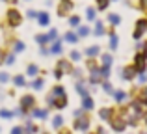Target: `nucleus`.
Segmentation results:
<instances>
[{
  "label": "nucleus",
  "instance_id": "nucleus-45",
  "mask_svg": "<svg viewBox=\"0 0 147 134\" xmlns=\"http://www.w3.org/2000/svg\"><path fill=\"white\" fill-rule=\"evenodd\" d=\"M61 123H63V119H61V117H56V119H54V127H60Z\"/></svg>",
  "mask_w": 147,
  "mask_h": 134
},
{
  "label": "nucleus",
  "instance_id": "nucleus-6",
  "mask_svg": "<svg viewBox=\"0 0 147 134\" xmlns=\"http://www.w3.org/2000/svg\"><path fill=\"white\" fill-rule=\"evenodd\" d=\"M34 104H36V99H34L32 95H24V97L21 99V106H22V110L34 108Z\"/></svg>",
  "mask_w": 147,
  "mask_h": 134
},
{
  "label": "nucleus",
  "instance_id": "nucleus-8",
  "mask_svg": "<svg viewBox=\"0 0 147 134\" xmlns=\"http://www.w3.org/2000/svg\"><path fill=\"white\" fill-rule=\"evenodd\" d=\"M134 76H136V69H134V65H129L123 69V78L125 80H134Z\"/></svg>",
  "mask_w": 147,
  "mask_h": 134
},
{
  "label": "nucleus",
  "instance_id": "nucleus-18",
  "mask_svg": "<svg viewBox=\"0 0 147 134\" xmlns=\"http://www.w3.org/2000/svg\"><path fill=\"white\" fill-rule=\"evenodd\" d=\"M63 39L67 41V43H73V45H75V43H78V36H76L75 32H67V34L63 36Z\"/></svg>",
  "mask_w": 147,
  "mask_h": 134
},
{
  "label": "nucleus",
  "instance_id": "nucleus-4",
  "mask_svg": "<svg viewBox=\"0 0 147 134\" xmlns=\"http://www.w3.org/2000/svg\"><path fill=\"white\" fill-rule=\"evenodd\" d=\"M147 32V19H138L136 21V28H134V32H132V37L134 39H142L144 37V34Z\"/></svg>",
  "mask_w": 147,
  "mask_h": 134
},
{
  "label": "nucleus",
  "instance_id": "nucleus-39",
  "mask_svg": "<svg viewBox=\"0 0 147 134\" xmlns=\"http://www.w3.org/2000/svg\"><path fill=\"white\" fill-rule=\"evenodd\" d=\"M37 13H39V11H36V9H28V11H26L28 19H37Z\"/></svg>",
  "mask_w": 147,
  "mask_h": 134
},
{
  "label": "nucleus",
  "instance_id": "nucleus-19",
  "mask_svg": "<svg viewBox=\"0 0 147 134\" xmlns=\"http://www.w3.org/2000/svg\"><path fill=\"white\" fill-rule=\"evenodd\" d=\"M11 48H13V52H15V54H17V52H22V51H24V43H22V41H19V39H15L13 41V45H11Z\"/></svg>",
  "mask_w": 147,
  "mask_h": 134
},
{
  "label": "nucleus",
  "instance_id": "nucleus-37",
  "mask_svg": "<svg viewBox=\"0 0 147 134\" xmlns=\"http://www.w3.org/2000/svg\"><path fill=\"white\" fill-rule=\"evenodd\" d=\"M114 97H115V101H119V102H121L123 99L127 97V95H125V91H115V93H114Z\"/></svg>",
  "mask_w": 147,
  "mask_h": 134
},
{
  "label": "nucleus",
  "instance_id": "nucleus-42",
  "mask_svg": "<svg viewBox=\"0 0 147 134\" xmlns=\"http://www.w3.org/2000/svg\"><path fill=\"white\" fill-rule=\"evenodd\" d=\"M7 80H9V75H7V73H0V82L6 84Z\"/></svg>",
  "mask_w": 147,
  "mask_h": 134
},
{
  "label": "nucleus",
  "instance_id": "nucleus-46",
  "mask_svg": "<svg viewBox=\"0 0 147 134\" xmlns=\"http://www.w3.org/2000/svg\"><path fill=\"white\" fill-rule=\"evenodd\" d=\"M54 76H56V78H61V76H63V73H61V71H58V69H56V71H54Z\"/></svg>",
  "mask_w": 147,
  "mask_h": 134
},
{
  "label": "nucleus",
  "instance_id": "nucleus-31",
  "mask_svg": "<svg viewBox=\"0 0 147 134\" xmlns=\"http://www.w3.org/2000/svg\"><path fill=\"white\" fill-rule=\"evenodd\" d=\"M88 69H90V71H95V69H99L97 67V62H95V58H88Z\"/></svg>",
  "mask_w": 147,
  "mask_h": 134
},
{
  "label": "nucleus",
  "instance_id": "nucleus-34",
  "mask_svg": "<svg viewBox=\"0 0 147 134\" xmlns=\"http://www.w3.org/2000/svg\"><path fill=\"white\" fill-rule=\"evenodd\" d=\"M32 88L34 90H41V88H43V78H36L34 84H32Z\"/></svg>",
  "mask_w": 147,
  "mask_h": 134
},
{
  "label": "nucleus",
  "instance_id": "nucleus-26",
  "mask_svg": "<svg viewBox=\"0 0 147 134\" xmlns=\"http://www.w3.org/2000/svg\"><path fill=\"white\" fill-rule=\"evenodd\" d=\"M69 26H73V28L80 26V17L78 15H71V17H69Z\"/></svg>",
  "mask_w": 147,
  "mask_h": 134
},
{
  "label": "nucleus",
  "instance_id": "nucleus-24",
  "mask_svg": "<svg viewBox=\"0 0 147 134\" xmlns=\"http://www.w3.org/2000/svg\"><path fill=\"white\" fill-rule=\"evenodd\" d=\"M13 84L17 88H22V86H26V80H24V76L22 75H17V76H13Z\"/></svg>",
  "mask_w": 147,
  "mask_h": 134
},
{
  "label": "nucleus",
  "instance_id": "nucleus-3",
  "mask_svg": "<svg viewBox=\"0 0 147 134\" xmlns=\"http://www.w3.org/2000/svg\"><path fill=\"white\" fill-rule=\"evenodd\" d=\"M134 69H136V73H144L147 69V56L144 52H136V56H134Z\"/></svg>",
  "mask_w": 147,
  "mask_h": 134
},
{
  "label": "nucleus",
  "instance_id": "nucleus-38",
  "mask_svg": "<svg viewBox=\"0 0 147 134\" xmlns=\"http://www.w3.org/2000/svg\"><path fill=\"white\" fill-rule=\"evenodd\" d=\"M76 90H78V93H80V95H84V97H86V95H88V91H86V88H84V86H82V84H80V82H78V84H76Z\"/></svg>",
  "mask_w": 147,
  "mask_h": 134
},
{
  "label": "nucleus",
  "instance_id": "nucleus-30",
  "mask_svg": "<svg viewBox=\"0 0 147 134\" xmlns=\"http://www.w3.org/2000/svg\"><path fill=\"white\" fill-rule=\"evenodd\" d=\"M110 6V0H97V9H106V7Z\"/></svg>",
  "mask_w": 147,
  "mask_h": 134
},
{
  "label": "nucleus",
  "instance_id": "nucleus-49",
  "mask_svg": "<svg viewBox=\"0 0 147 134\" xmlns=\"http://www.w3.org/2000/svg\"><path fill=\"white\" fill-rule=\"evenodd\" d=\"M11 134H21V129H19V127L13 129V131H11Z\"/></svg>",
  "mask_w": 147,
  "mask_h": 134
},
{
  "label": "nucleus",
  "instance_id": "nucleus-12",
  "mask_svg": "<svg viewBox=\"0 0 147 134\" xmlns=\"http://www.w3.org/2000/svg\"><path fill=\"white\" fill-rule=\"evenodd\" d=\"M93 34H95L97 37H100V36H104V34H106L102 21H97V19H95V30H93Z\"/></svg>",
  "mask_w": 147,
  "mask_h": 134
},
{
  "label": "nucleus",
  "instance_id": "nucleus-25",
  "mask_svg": "<svg viewBox=\"0 0 147 134\" xmlns=\"http://www.w3.org/2000/svg\"><path fill=\"white\" fill-rule=\"evenodd\" d=\"M112 108H102L100 110V119H112Z\"/></svg>",
  "mask_w": 147,
  "mask_h": 134
},
{
  "label": "nucleus",
  "instance_id": "nucleus-28",
  "mask_svg": "<svg viewBox=\"0 0 147 134\" xmlns=\"http://www.w3.org/2000/svg\"><path fill=\"white\" fill-rule=\"evenodd\" d=\"M15 62V52L11 51L9 54H4V63H7V65H11V63Z\"/></svg>",
  "mask_w": 147,
  "mask_h": 134
},
{
  "label": "nucleus",
  "instance_id": "nucleus-52",
  "mask_svg": "<svg viewBox=\"0 0 147 134\" xmlns=\"http://www.w3.org/2000/svg\"><path fill=\"white\" fill-rule=\"evenodd\" d=\"M61 134H69V132H67V131H63V132H61Z\"/></svg>",
  "mask_w": 147,
  "mask_h": 134
},
{
  "label": "nucleus",
  "instance_id": "nucleus-22",
  "mask_svg": "<svg viewBox=\"0 0 147 134\" xmlns=\"http://www.w3.org/2000/svg\"><path fill=\"white\" fill-rule=\"evenodd\" d=\"M76 36L78 37H86V36H90V26H76Z\"/></svg>",
  "mask_w": 147,
  "mask_h": 134
},
{
  "label": "nucleus",
  "instance_id": "nucleus-33",
  "mask_svg": "<svg viewBox=\"0 0 147 134\" xmlns=\"http://www.w3.org/2000/svg\"><path fill=\"white\" fill-rule=\"evenodd\" d=\"M60 95H65V91H63V88H61V86H56L52 90V97H60Z\"/></svg>",
  "mask_w": 147,
  "mask_h": 134
},
{
  "label": "nucleus",
  "instance_id": "nucleus-54",
  "mask_svg": "<svg viewBox=\"0 0 147 134\" xmlns=\"http://www.w3.org/2000/svg\"><path fill=\"white\" fill-rule=\"evenodd\" d=\"M145 106H147V99H145Z\"/></svg>",
  "mask_w": 147,
  "mask_h": 134
},
{
  "label": "nucleus",
  "instance_id": "nucleus-40",
  "mask_svg": "<svg viewBox=\"0 0 147 134\" xmlns=\"http://www.w3.org/2000/svg\"><path fill=\"white\" fill-rule=\"evenodd\" d=\"M138 7L142 11H147V0H138Z\"/></svg>",
  "mask_w": 147,
  "mask_h": 134
},
{
  "label": "nucleus",
  "instance_id": "nucleus-29",
  "mask_svg": "<svg viewBox=\"0 0 147 134\" xmlns=\"http://www.w3.org/2000/svg\"><path fill=\"white\" fill-rule=\"evenodd\" d=\"M100 62H102V65L110 67L112 65V56L110 54H102V56H100Z\"/></svg>",
  "mask_w": 147,
  "mask_h": 134
},
{
  "label": "nucleus",
  "instance_id": "nucleus-32",
  "mask_svg": "<svg viewBox=\"0 0 147 134\" xmlns=\"http://www.w3.org/2000/svg\"><path fill=\"white\" fill-rule=\"evenodd\" d=\"M69 58H71L73 62H80V58H82V54H80L78 51H71V54H69Z\"/></svg>",
  "mask_w": 147,
  "mask_h": 134
},
{
  "label": "nucleus",
  "instance_id": "nucleus-2",
  "mask_svg": "<svg viewBox=\"0 0 147 134\" xmlns=\"http://www.w3.org/2000/svg\"><path fill=\"white\" fill-rule=\"evenodd\" d=\"M73 7H75V4H73V0H60L58 2V17H67L69 13L73 11Z\"/></svg>",
  "mask_w": 147,
  "mask_h": 134
},
{
  "label": "nucleus",
  "instance_id": "nucleus-15",
  "mask_svg": "<svg viewBox=\"0 0 147 134\" xmlns=\"http://www.w3.org/2000/svg\"><path fill=\"white\" fill-rule=\"evenodd\" d=\"M49 52H52V54H61V52H63V47H61L60 39H54V43H52V47H50Z\"/></svg>",
  "mask_w": 147,
  "mask_h": 134
},
{
  "label": "nucleus",
  "instance_id": "nucleus-14",
  "mask_svg": "<svg viewBox=\"0 0 147 134\" xmlns=\"http://www.w3.org/2000/svg\"><path fill=\"white\" fill-rule=\"evenodd\" d=\"M102 82V76H100L99 69H95V71H90V84H99Z\"/></svg>",
  "mask_w": 147,
  "mask_h": 134
},
{
  "label": "nucleus",
  "instance_id": "nucleus-1",
  "mask_svg": "<svg viewBox=\"0 0 147 134\" xmlns=\"http://www.w3.org/2000/svg\"><path fill=\"white\" fill-rule=\"evenodd\" d=\"M6 21H7V26L17 28V26L22 24V13L17 9V7H9V9L6 11Z\"/></svg>",
  "mask_w": 147,
  "mask_h": 134
},
{
  "label": "nucleus",
  "instance_id": "nucleus-48",
  "mask_svg": "<svg viewBox=\"0 0 147 134\" xmlns=\"http://www.w3.org/2000/svg\"><path fill=\"white\" fill-rule=\"evenodd\" d=\"M0 63H4V51L0 48Z\"/></svg>",
  "mask_w": 147,
  "mask_h": 134
},
{
  "label": "nucleus",
  "instance_id": "nucleus-53",
  "mask_svg": "<svg viewBox=\"0 0 147 134\" xmlns=\"http://www.w3.org/2000/svg\"><path fill=\"white\" fill-rule=\"evenodd\" d=\"M110 2H117V0H110Z\"/></svg>",
  "mask_w": 147,
  "mask_h": 134
},
{
  "label": "nucleus",
  "instance_id": "nucleus-7",
  "mask_svg": "<svg viewBox=\"0 0 147 134\" xmlns=\"http://www.w3.org/2000/svg\"><path fill=\"white\" fill-rule=\"evenodd\" d=\"M88 127H90V121H88V117H82V116L76 117V123H75V129H76V131H86Z\"/></svg>",
  "mask_w": 147,
  "mask_h": 134
},
{
  "label": "nucleus",
  "instance_id": "nucleus-9",
  "mask_svg": "<svg viewBox=\"0 0 147 134\" xmlns=\"http://www.w3.org/2000/svg\"><path fill=\"white\" fill-rule=\"evenodd\" d=\"M37 22H39L41 26H49L50 24V15L47 11H41V13H37Z\"/></svg>",
  "mask_w": 147,
  "mask_h": 134
},
{
  "label": "nucleus",
  "instance_id": "nucleus-55",
  "mask_svg": "<svg viewBox=\"0 0 147 134\" xmlns=\"http://www.w3.org/2000/svg\"><path fill=\"white\" fill-rule=\"evenodd\" d=\"M26 2H30V0H26Z\"/></svg>",
  "mask_w": 147,
  "mask_h": 134
},
{
  "label": "nucleus",
  "instance_id": "nucleus-47",
  "mask_svg": "<svg viewBox=\"0 0 147 134\" xmlns=\"http://www.w3.org/2000/svg\"><path fill=\"white\" fill-rule=\"evenodd\" d=\"M2 2H7V4H13V6H15V4H17L19 0H2Z\"/></svg>",
  "mask_w": 147,
  "mask_h": 134
},
{
  "label": "nucleus",
  "instance_id": "nucleus-41",
  "mask_svg": "<svg viewBox=\"0 0 147 134\" xmlns=\"http://www.w3.org/2000/svg\"><path fill=\"white\" fill-rule=\"evenodd\" d=\"M102 90L106 91V93H112V84L110 82H102Z\"/></svg>",
  "mask_w": 147,
  "mask_h": 134
},
{
  "label": "nucleus",
  "instance_id": "nucleus-36",
  "mask_svg": "<svg viewBox=\"0 0 147 134\" xmlns=\"http://www.w3.org/2000/svg\"><path fill=\"white\" fill-rule=\"evenodd\" d=\"M34 114H36V117H39V119H45V117H47V110H34Z\"/></svg>",
  "mask_w": 147,
  "mask_h": 134
},
{
  "label": "nucleus",
  "instance_id": "nucleus-43",
  "mask_svg": "<svg viewBox=\"0 0 147 134\" xmlns=\"http://www.w3.org/2000/svg\"><path fill=\"white\" fill-rule=\"evenodd\" d=\"M0 116H2L4 119H7V117H11L13 114H11V112H7V110H0Z\"/></svg>",
  "mask_w": 147,
  "mask_h": 134
},
{
  "label": "nucleus",
  "instance_id": "nucleus-27",
  "mask_svg": "<svg viewBox=\"0 0 147 134\" xmlns=\"http://www.w3.org/2000/svg\"><path fill=\"white\" fill-rule=\"evenodd\" d=\"M82 106H84L86 110H91V108H93V101H91V97H90V95H86V97H84Z\"/></svg>",
  "mask_w": 147,
  "mask_h": 134
},
{
  "label": "nucleus",
  "instance_id": "nucleus-20",
  "mask_svg": "<svg viewBox=\"0 0 147 134\" xmlns=\"http://www.w3.org/2000/svg\"><path fill=\"white\" fill-rule=\"evenodd\" d=\"M26 73H28V76H37L39 75V67H37L36 63H30V65L26 67Z\"/></svg>",
  "mask_w": 147,
  "mask_h": 134
},
{
  "label": "nucleus",
  "instance_id": "nucleus-10",
  "mask_svg": "<svg viewBox=\"0 0 147 134\" xmlns=\"http://www.w3.org/2000/svg\"><path fill=\"white\" fill-rule=\"evenodd\" d=\"M99 54H100V47L99 45H91V47L86 48V56L88 58H95V56H99Z\"/></svg>",
  "mask_w": 147,
  "mask_h": 134
},
{
  "label": "nucleus",
  "instance_id": "nucleus-13",
  "mask_svg": "<svg viewBox=\"0 0 147 134\" xmlns=\"http://www.w3.org/2000/svg\"><path fill=\"white\" fill-rule=\"evenodd\" d=\"M123 117H125V116H119V117H115V119H112V127H114L115 131H123V129H125V121H123Z\"/></svg>",
  "mask_w": 147,
  "mask_h": 134
},
{
  "label": "nucleus",
  "instance_id": "nucleus-11",
  "mask_svg": "<svg viewBox=\"0 0 147 134\" xmlns=\"http://www.w3.org/2000/svg\"><path fill=\"white\" fill-rule=\"evenodd\" d=\"M52 104L56 106V108H65V106H67V97H65V95H60V97L52 99Z\"/></svg>",
  "mask_w": 147,
  "mask_h": 134
},
{
  "label": "nucleus",
  "instance_id": "nucleus-21",
  "mask_svg": "<svg viewBox=\"0 0 147 134\" xmlns=\"http://www.w3.org/2000/svg\"><path fill=\"white\" fill-rule=\"evenodd\" d=\"M108 22H110L112 26H117L119 22H121V17H119L117 13H110L108 15Z\"/></svg>",
  "mask_w": 147,
  "mask_h": 134
},
{
  "label": "nucleus",
  "instance_id": "nucleus-17",
  "mask_svg": "<svg viewBox=\"0 0 147 134\" xmlns=\"http://www.w3.org/2000/svg\"><path fill=\"white\" fill-rule=\"evenodd\" d=\"M86 19L88 21H95V19H97V7H88L86 9Z\"/></svg>",
  "mask_w": 147,
  "mask_h": 134
},
{
  "label": "nucleus",
  "instance_id": "nucleus-16",
  "mask_svg": "<svg viewBox=\"0 0 147 134\" xmlns=\"http://www.w3.org/2000/svg\"><path fill=\"white\" fill-rule=\"evenodd\" d=\"M117 45H119V37L115 36L114 30H110V48H112V51H115V48H117Z\"/></svg>",
  "mask_w": 147,
  "mask_h": 134
},
{
  "label": "nucleus",
  "instance_id": "nucleus-5",
  "mask_svg": "<svg viewBox=\"0 0 147 134\" xmlns=\"http://www.w3.org/2000/svg\"><path fill=\"white\" fill-rule=\"evenodd\" d=\"M56 69L61 71V73H73V63L69 62V60H58Z\"/></svg>",
  "mask_w": 147,
  "mask_h": 134
},
{
  "label": "nucleus",
  "instance_id": "nucleus-35",
  "mask_svg": "<svg viewBox=\"0 0 147 134\" xmlns=\"http://www.w3.org/2000/svg\"><path fill=\"white\" fill-rule=\"evenodd\" d=\"M47 36H49V39H50V41L58 39V30H56V28H50V32L47 34Z\"/></svg>",
  "mask_w": 147,
  "mask_h": 134
},
{
  "label": "nucleus",
  "instance_id": "nucleus-50",
  "mask_svg": "<svg viewBox=\"0 0 147 134\" xmlns=\"http://www.w3.org/2000/svg\"><path fill=\"white\" fill-rule=\"evenodd\" d=\"M142 48H144V54L147 56V43H144V45H142Z\"/></svg>",
  "mask_w": 147,
  "mask_h": 134
},
{
  "label": "nucleus",
  "instance_id": "nucleus-44",
  "mask_svg": "<svg viewBox=\"0 0 147 134\" xmlns=\"http://www.w3.org/2000/svg\"><path fill=\"white\" fill-rule=\"evenodd\" d=\"M140 75V82H147V73L144 71V73H138Z\"/></svg>",
  "mask_w": 147,
  "mask_h": 134
},
{
  "label": "nucleus",
  "instance_id": "nucleus-51",
  "mask_svg": "<svg viewBox=\"0 0 147 134\" xmlns=\"http://www.w3.org/2000/svg\"><path fill=\"white\" fill-rule=\"evenodd\" d=\"M144 97L147 99V88H145V90H144Z\"/></svg>",
  "mask_w": 147,
  "mask_h": 134
},
{
  "label": "nucleus",
  "instance_id": "nucleus-23",
  "mask_svg": "<svg viewBox=\"0 0 147 134\" xmlns=\"http://www.w3.org/2000/svg\"><path fill=\"white\" fill-rule=\"evenodd\" d=\"M36 41H37L39 45H49V43H50V39H49L47 34H37V36H36Z\"/></svg>",
  "mask_w": 147,
  "mask_h": 134
}]
</instances>
